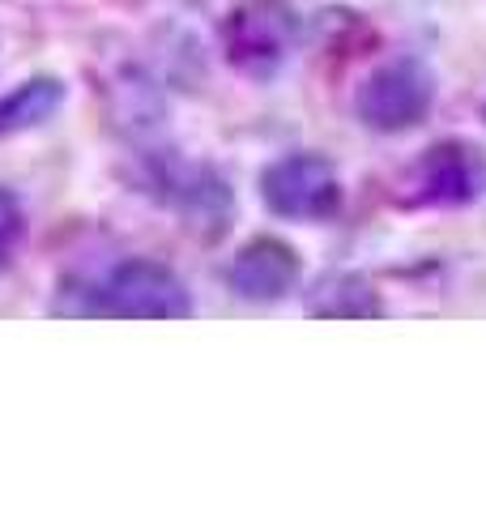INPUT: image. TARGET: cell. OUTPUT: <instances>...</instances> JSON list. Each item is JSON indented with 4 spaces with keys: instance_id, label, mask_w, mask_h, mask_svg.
Instances as JSON below:
<instances>
[{
    "instance_id": "cell-1",
    "label": "cell",
    "mask_w": 486,
    "mask_h": 512,
    "mask_svg": "<svg viewBox=\"0 0 486 512\" xmlns=\"http://www.w3.org/2000/svg\"><path fill=\"white\" fill-rule=\"evenodd\" d=\"M73 312L124 316V320H184V316H192V295L171 265L133 256V261L111 269L107 282L86 286Z\"/></svg>"
},
{
    "instance_id": "cell-2",
    "label": "cell",
    "mask_w": 486,
    "mask_h": 512,
    "mask_svg": "<svg viewBox=\"0 0 486 512\" xmlns=\"http://www.w3.org/2000/svg\"><path fill=\"white\" fill-rule=\"evenodd\" d=\"M295 39L299 13L290 0H239L222 18V52L248 77L278 73Z\"/></svg>"
},
{
    "instance_id": "cell-3",
    "label": "cell",
    "mask_w": 486,
    "mask_h": 512,
    "mask_svg": "<svg viewBox=\"0 0 486 512\" xmlns=\"http://www.w3.org/2000/svg\"><path fill=\"white\" fill-rule=\"evenodd\" d=\"M435 107V82L427 73V64H418L414 56L384 60L380 69H371L359 94H354V116L367 124L371 133H410L418 128Z\"/></svg>"
},
{
    "instance_id": "cell-4",
    "label": "cell",
    "mask_w": 486,
    "mask_h": 512,
    "mask_svg": "<svg viewBox=\"0 0 486 512\" xmlns=\"http://www.w3.org/2000/svg\"><path fill=\"white\" fill-rule=\"evenodd\" d=\"M261 201L290 222H329L342 210V175L324 154H286L261 171Z\"/></svg>"
},
{
    "instance_id": "cell-5",
    "label": "cell",
    "mask_w": 486,
    "mask_h": 512,
    "mask_svg": "<svg viewBox=\"0 0 486 512\" xmlns=\"http://www.w3.org/2000/svg\"><path fill=\"white\" fill-rule=\"evenodd\" d=\"M486 188V158L469 141H435V146L405 171L401 201L405 205H435V210H457L474 205Z\"/></svg>"
},
{
    "instance_id": "cell-6",
    "label": "cell",
    "mask_w": 486,
    "mask_h": 512,
    "mask_svg": "<svg viewBox=\"0 0 486 512\" xmlns=\"http://www.w3.org/2000/svg\"><path fill=\"white\" fill-rule=\"evenodd\" d=\"M299 278H303L299 252L278 235L248 239V244L235 252L231 269H226L231 291L239 299H248V303H278V299H286L290 291H295Z\"/></svg>"
},
{
    "instance_id": "cell-7",
    "label": "cell",
    "mask_w": 486,
    "mask_h": 512,
    "mask_svg": "<svg viewBox=\"0 0 486 512\" xmlns=\"http://www.w3.org/2000/svg\"><path fill=\"white\" fill-rule=\"evenodd\" d=\"M307 316L324 320H380L384 299L363 274H329L307 299Z\"/></svg>"
},
{
    "instance_id": "cell-8",
    "label": "cell",
    "mask_w": 486,
    "mask_h": 512,
    "mask_svg": "<svg viewBox=\"0 0 486 512\" xmlns=\"http://www.w3.org/2000/svg\"><path fill=\"white\" fill-rule=\"evenodd\" d=\"M64 94L69 90H64L60 77H47V73L30 77L18 90H9L0 99V137H18V133L47 124L64 107Z\"/></svg>"
},
{
    "instance_id": "cell-9",
    "label": "cell",
    "mask_w": 486,
    "mask_h": 512,
    "mask_svg": "<svg viewBox=\"0 0 486 512\" xmlns=\"http://www.w3.org/2000/svg\"><path fill=\"white\" fill-rule=\"evenodd\" d=\"M116 120H120V128L128 137L154 133V128L162 124V99L141 73H124L120 77V86H116Z\"/></svg>"
},
{
    "instance_id": "cell-10",
    "label": "cell",
    "mask_w": 486,
    "mask_h": 512,
    "mask_svg": "<svg viewBox=\"0 0 486 512\" xmlns=\"http://www.w3.org/2000/svg\"><path fill=\"white\" fill-rule=\"evenodd\" d=\"M22 244H26V210L9 188H0V274L18 261Z\"/></svg>"
},
{
    "instance_id": "cell-11",
    "label": "cell",
    "mask_w": 486,
    "mask_h": 512,
    "mask_svg": "<svg viewBox=\"0 0 486 512\" xmlns=\"http://www.w3.org/2000/svg\"><path fill=\"white\" fill-rule=\"evenodd\" d=\"M482 120H486V107H482Z\"/></svg>"
}]
</instances>
